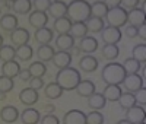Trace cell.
<instances>
[{
  "label": "cell",
  "mask_w": 146,
  "mask_h": 124,
  "mask_svg": "<svg viewBox=\"0 0 146 124\" xmlns=\"http://www.w3.org/2000/svg\"><path fill=\"white\" fill-rule=\"evenodd\" d=\"M80 73L75 67L67 66L64 69H58L56 74V82L62 86L63 91H73L76 89L78 83L80 82Z\"/></svg>",
  "instance_id": "6da1fadb"
},
{
  "label": "cell",
  "mask_w": 146,
  "mask_h": 124,
  "mask_svg": "<svg viewBox=\"0 0 146 124\" xmlns=\"http://www.w3.org/2000/svg\"><path fill=\"white\" fill-rule=\"evenodd\" d=\"M72 22H85L91 16V5L86 0H72L67 5V15Z\"/></svg>",
  "instance_id": "7a4b0ae2"
},
{
  "label": "cell",
  "mask_w": 146,
  "mask_h": 124,
  "mask_svg": "<svg viewBox=\"0 0 146 124\" xmlns=\"http://www.w3.org/2000/svg\"><path fill=\"white\" fill-rule=\"evenodd\" d=\"M126 70L120 63H108L104 66L101 78L107 85H121L126 78Z\"/></svg>",
  "instance_id": "3957f363"
},
{
  "label": "cell",
  "mask_w": 146,
  "mask_h": 124,
  "mask_svg": "<svg viewBox=\"0 0 146 124\" xmlns=\"http://www.w3.org/2000/svg\"><path fill=\"white\" fill-rule=\"evenodd\" d=\"M107 23L110 27H115V28H121L127 23V10L121 6H115V7H110L107 12Z\"/></svg>",
  "instance_id": "277c9868"
},
{
  "label": "cell",
  "mask_w": 146,
  "mask_h": 124,
  "mask_svg": "<svg viewBox=\"0 0 146 124\" xmlns=\"http://www.w3.org/2000/svg\"><path fill=\"white\" fill-rule=\"evenodd\" d=\"M121 31L120 28H115V27H104L102 31H101V38L104 41V44H117L120 42L121 40Z\"/></svg>",
  "instance_id": "5b68a950"
},
{
  "label": "cell",
  "mask_w": 146,
  "mask_h": 124,
  "mask_svg": "<svg viewBox=\"0 0 146 124\" xmlns=\"http://www.w3.org/2000/svg\"><path fill=\"white\" fill-rule=\"evenodd\" d=\"M31 40V34L27 28H16L10 32V41H12V45L15 47H21L23 44H28Z\"/></svg>",
  "instance_id": "8992f818"
},
{
  "label": "cell",
  "mask_w": 146,
  "mask_h": 124,
  "mask_svg": "<svg viewBox=\"0 0 146 124\" xmlns=\"http://www.w3.org/2000/svg\"><path fill=\"white\" fill-rule=\"evenodd\" d=\"M123 85L127 92H133L139 91L140 88H143V78L139 76L137 73H131V74H126V78L123 80Z\"/></svg>",
  "instance_id": "52a82bcc"
},
{
  "label": "cell",
  "mask_w": 146,
  "mask_h": 124,
  "mask_svg": "<svg viewBox=\"0 0 146 124\" xmlns=\"http://www.w3.org/2000/svg\"><path fill=\"white\" fill-rule=\"evenodd\" d=\"M127 120L130 124H142L145 121V108L135 104L133 107L127 108V114H126Z\"/></svg>",
  "instance_id": "ba28073f"
},
{
  "label": "cell",
  "mask_w": 146,
  "mask_h": 124,
  "mask_svg": "<svg viewBox=\"0 0 146 124\" xmlns=\"http://www.w3.org/2000/svg\"><path fill=\"white\" fill-rule=\"evenodd\" d=\"M63 124H86V114L80 109H70L63 117Z\"/></svg>",
  "instance_id": "9c48e42d"
},
{
  "label": "cell",
  "mask_w": 146,
  "mask_h": 124,
  "mask_svg": "<svg viewBox=\"0 0 146 124\" xmlns=\"http://www.w3.org/2000/svg\"><path fill=\"white\" fill-rule=\"evenodd\" d=\"M31 27H34L35 29H40V28H44L47 27L48 23V15L45 12H38V10H34L29 13V18H28Z\"/></svg>",
  "instance_id": "30bf717a"
},
{
  "label": "cell",
  "mask_w": 146,
  "mask_h": 124,
  "mask_svg": "<svg viewBox=\"0 0 146 124\" xmlns=\"http://www.w3.org/2000/svg\"><path fill=\"white\" fill-rule=\"evenodd\" d=\"M38 91L34 89V88H25L19 92V101L23 104V105H34L36 101H38Z\"/></svg>",
  "instance_id": "8fae6325"
},
{
  "label": "cell",
  "mask_w": 146,
  "mask_h": 124,
  "mask_svg": "<svg viewBox=\"0 0 146 124\" xmlns=\"http://www.w3.org/2000/svg\"><path fill=\"white\" fill-rule=\"evenodd\" d=\"M100 44H98V40L95 36H91V35H85L83 38H80V42H79V48L82 50L83 53L86 54H91V53H95L98 50Z\"/></svg>",
  "instance_id": "7c38bea8"
},
{
  "label": "cell",
  "mask_w": 146,
  "mask_h": 124,
  "mask_svg": "<svg viewBox=\"0 0 146 124\" xmlns=\"http://www.w3.org/2000/svg\"><path fill=\"white\" fill-rule=\"evenodd\" d=\"M79 69L85 73H92L98 69V58L91 56V54H86L83 56L80 60H79Z\"/></svg>",
  "instance_id": "4fadbf2b"
},
{
  "label": "cell",
  "mask_w": 146,
  "mask_h": 124,
  "mask_svg": "<svg viewBox=\"0 0 146 124\" xmlns=\"http://www.w3.org/2000/svg\"><path fill=\"white\" fill-rule=\"evenodd\" d=\"M56 47L58 51H70L75 47V38L70 34H62L56 38Z\"/></svg>",
  "instance_id": "5bb4252c"
},
{
  "label": "cell",
  "mask_w": 146,
  "mask_h": 124,
  "mask_svg": "<svg viewBox=\"0 0 146 124\" xmlns=\"http://www.w3.org/2000/svg\"><path fill=\"white\" fill-rule=\"evenodd\" d=\"M48 13L54 19L63 18L67 15V5L64 2H62V0H54V2H51L50 7H48Z\"/></svg>",
  "instance_id": "9a60e30c"
},
{
  "label": "cell",
  "mask_w": 146,
  "mask_h": 124,
  "mask_svg": "<svg viewBox=\"0 0 146 124\" xmlns=\"http://www.w3.org/2000/svg\"><path fill=\"white\" fill-rule=\"evenodd\" d=\"M19 118H21L22 124H38L41 114H40V111L35 109V108H27V109L22 111Z\"/></svg>",
  "instance_id": "2e32d148"
},
{
  "label": "cell",
  "mask_w": 146,
  "mask_h": 124,
  "mask_svg": "<svg viewBox=\"0 0 146 124\" xmlns=\"http://www.w3.org/2000/svg\"><path fill=\"white\" fill-rule=\"evenodd\" d=\"M51 61L57 69H64V67L70 66V63H72V54L69 51H57V53H54Z\"/></svg>",
  "instance_id": "e0dca14e"
},
{
  "label": "cell",
  "mask_w": 146,
  "mask_h": 124,
  "mask_svg": "<svg viewBox=\"0 0 146 124\" xmlns=\"http://www.w3.org/2000/svg\"><path fill=\"white\" fill-rule=\"evenodd\" d=\"M127 22L133 27H140L142 23H145V9H130L127 12Z\"/></svg>",
  "instance_id": "ac0fdd59"
},
{
  "label": "cell",
  "mask_w": 146,
  "mask_h": 124,
  "mask_svg": "<svg viewBox=\"0 0 146 124\" xmlns=\"http://www.w3.org/2000/svg\"><path fill=\"white\" fill-rule=\"evenodd\" d=\"M0 118H2L3 123L12 124V123H15L19 118V111H18L16 107L6 105V107L2 108V111H0Z\"/></svg>",
  "instance_id": "d6986e66"
},
{
  "label": "cell",
  "mask_w": 146,
  "mask_h": 124,
  "mask_svg": "<svg viewBox=\"0 0 146 124\" xmlns=\"http://www.w3.org/2000/svg\"><path fill=\"white\" fill-rule=\"evenodd\" d=\"M34 38H35V41L38 42L40 45L41 44H50L53 41V38H54V31L50 29V28H47V27L40 28V29L35 31Z\"/></svg>",
  "instance_id": "ffe728a7"
},
{
  "label": "cell",
  "mask_w": 146,
  "mask_h": 124,
  "mask_svg": "<svg viewBox=\"0 0 146 124\" xmlns=\"http://www.w3.org/2000/svg\"><path fill=\"white\" fill-rule=\"evenodd\" d=\"M75 91L78 92L79 96L88 98L89 95H92V93L96 91V86H95V83H94L92 80L86 79V80H80V82L78 83V86H76Z\"/></svg>",
  "instance_id": "44dd1931"
},
{
  "label": "cell",
  "mask_w": 146,
  "mask_h": 124,
  "mask_svg": "<svg viewBox=\"0 0 146 124\" xmlns=\"http://www.w3.org/2000/svg\"><path fill=\"white\" fill-rule=\"evenodd\" d=\"M0 27H2L3 31L12 32L13 29H16L19 27V21L15 15L12 13H5L2 18H0Z\"/></svg>",
  "instance_id": "7402d4cb"
},
{
  "label": "cell",
  "mask_w": 146,
  "mask_h": 124,
  "mask_svg": "<svg viewBox=\"0 0 146 124\" xmlns=\"http://www.w3.org/2000/svg\"><path fill=\"white\" fill-rule=\"evenodd\" d=\"M72 21L67 18V16H63V18H57L54 19V23H53V31L57 32L58 35L62 34H69L70 28H72Z\"/></svg>",
  "instance_id": "603a6c76"
},
{
  "label": "cell",
  "mask_w": 146,
  "mask_h": 124,
  "mask_svg": "<svg viewBox=\"0 0 146 124\" xmlns=\"http://www.w3.org/2000/svg\"><path fill=\"white\" fill-rule=\"evenodd\" d=\"M54 53H56L54 47H51L50 44H41L38 50H36V57L42 63H48V61H51Z\"/></svg>",
  "instance_id": "cb8c5ba5"
},
{
  "label": "cell",
  "mask_w": 146,
  "mask_h": 124,
  "mask_svg": "<svg viewBox=\"0 0 146 124\" xmlns=\"http://www.w3.org/2000/svg\"><path fill=\"white\" fill-rule=\"evenodd\" d=\"M2 74L9 78H16L19 72H21V64L18 63L16 60H10V61H5L3 66H2Z\"/></svg>",
  "instance_id": "d4e9b609"
},
{
  "label": "cell",
  "mask_w": 146,
  "mask_h": 124,
  "mask_svg": "<svg viewBox=\"0 0 146 124\" xmlns=\"http://www.w3.org/2000/svg\"><path fill=\"white\" fill-rule=\"evenodd\" d=\"M121 92H123V89H121L120 85H107L105 89H104V92H102V95L105 96L107 101L115 102V101H118Z\"/></svg>",
  "instance_id": "484cf974"
},
{
  "label": "cell",
  "mask_w": 146,
  "mask_h": 124,
  "mask_svg": "<svg viewBox=\"0 0 146 124\" xmlns=\"http://www.w3.org/2000/svg\"><path fill=\"white\" fill-rule=\"evenodd\" d=\"M32 9L31 0H13L12 2V10L18 15H28Z\"/></svg>",
  "instance_id": "4316f807"
},
{
  "label": "cell",
  "mask_w": 146,
  "mask_h": 124,
  "mask_svg": "<svg viewBox=\"0 0 146 124\" xmlns=\"http://www.w3.org/2000/svg\"><path fill=\"white\" fill-rule=\"evenodd\" d=\"M44 95L48 99H57V98H60L63 95V88L57 82H51L47 86L44 85Z\"/></svg>",
  "instance_id": "83f0119b"
},
{
  "label": "cell",
  "mask_w": 146,
  "mask_h": 124,
  "mask_svg": "<svg viewBox=\"0 0 146 124\" xmlns=\"http://www.w3.org/2000/svg\"><path fill=\"white\" fill-rule=\"evenodd\" d=\"M105 105H107V99H105V96H104L102 93L94 92L92 95L88 96V107H89V108L100 111V109L105 108Z\"/></svg>",
  "instance_id": "f1b7e54d"
},
{
  "label": "cell",
  "mask_w": 146,
  "mask_h": 124,
  "mask_svg": "<svg viewBox=\"0 0 146 124\" xmlns=\"http://www.w3.org/2000/svg\"><path fill=\"white\" fill-rule=\"evenodd\" d=\"M85 25H86V28H88V32H92V34L101 32L102 28L105 27L104 19L102 18H95V16H89L85 21Z\"/></svg>",
  "instance_id": "f546056e"
},
{
  "label": "cell",
  "mask_w": 146,
  "mask_h": 124,
  "mask_svg": "<svg viewBox=\"0 0 146 124\" xmlns=\"http://www.w3.org/2000/svg\"><path fill=\"white\" fill-rule=\"evenodd\" d=\"M69 34H70L75 40H76V38L80 40V38H83L85 35H88V28H86V25H85V22H73Z\"/></svg>",
  "instance_id": "4dcf8cb0"
},
{
  "label": "cell",
  "mask_w": 146,
  "mask_h": 124,
  "mask_svg": "<svg viewBox=\"0 0 146 124\" xmlns=\"http://www.w3.org/2000/svg\"><path fill=\"white\" fill-rule=\"evenodd\" d=\"M32 56H34V48L29 44H23L16 48V58H19L21 61H29Z\"/></svg>",
  "instance_id": "1f68e13d"
},
{
  "label": "cell",
  "mask_w": 146,
  "mask_h": 124,
  "mask_svg": "<svg viewBox=\"0 0 146 124\" xmlns=\"http://www.w3.org/2000/svg\"><path fill=\"white\" fill-rule=\"evenodd\" d=\"M108 9H110V7L102 2V0H98V2H95L94 5H91V16H95V18H105Z\"/></svg>",
  "instance_id": "d6a6232c"
},
{
  "label": "cell",
  "mask_w": 146,
  "mask_h": 124,
  "mask_svg": "<svg viewBox=\"0 0 146 124\" xmlns=\"http://www.w3.org/2000/svg\"><path fill=\"white\" fill-rule=\"evenodd\" d=\"M28 70L31 72V76L32 78H44L45 73H47V66L42 61H34V63L28 67Z\"/></svg>",
  "instance_id": "836d02e7"
},
{
  "label": "cell",
  "mask_w": 146,
  "mask_h": 124,
  "mask_svg": "<svg viewBox=\"0 0 146 124\" xmlns=\"http://www.w3.org/2000/svg\"><path fill=\"white\" fill-rule=\"evenodd\" d=\"M101 54L107 60H115L120 54V50H118L117 44H105L101 50Z\"/></svg>",
  "instance_id": "e575fe53"
},
{
  "label": "cell",
  "mask_w": 146,
  "mask_h": 124,
  "mask_svg": "<svg viewBox=\"0 0 146 124\" xmlns=\"http://www.w3.org/2000/svg\"><path fill=\"white\" fill-rule=\"evenodd\" d=\"M16 58V48L15 45H2L0 47V60L3 61H10Z\"/></svg>",
  "instance_id": "d590c367"
},
{
  "label": "cell",
  "mask_w": 146,
  "mask_h": 124,
  "mask_svg": "<svg viewBox=\"0 0 146 124\" xmlns=\"http://www.w3.org/2000/svg\"><path fill=\"white\" fill-rule=\"evenodd\" d=\"M118 104H120L121 108H124V109L133 107V105L136 104L135 93H133V92H126V93L121 92V95H120V98H118Z\"/></svg>",
  "instance_id": "8d00e7d4"
},
{
  "label": "cell",
  "mask_w": 146,
  "mask_h": 124,
  "mask_svg": "<svg viewBox=\"0 0 146 124\" xmlns=\"http://www.w3.org/2000/svg\"><path fill=\"white\" fill-rule=\"evenodd\" d=\"M140 61L136 60V58H133V57H129L124 60V63H123V67L126 70L127 74H131V73H137L140 70Z\"/></svg>",
  "instance_id": "74e56055"
},
{
  "label": "cell",
  "mask_w": 146,
  "mask_h": 124,
  "mask_svg": "<svg viewBox=\"0 0 146 124\" xmlns=\"http://www.w3.org/2000/svg\"><path fill=\"white\" fill-rule=\"evenodd\" d=\"M131 57L139 60L140 63L143 64L146 61V44L142 42V44H137L133 47V51H131Z\"/></svg>",
  "instance_id": "f35d334b"
},
{
  "label": "cell",
  "mask_w": 146,
  "mask_h": 124,
  "mask_svg": "<svg viewBox=\"0 0 146 124\" xmlns=\"http://www.w3.org/2000/svg\"><path fill=\"white\" fill-rule=\"evenodd\" d=\"M13 88H15L13 78H9V76L2 74V76H0V92H2V93H7Z\"/></svg>",
  "instance_id": "ab89813d"
},
{
  "label": "cell",
  "mask_w": 146,
  "mask_h": 124,
  "mask_svg": "<svg viewBox=\"0 0 146 124\" xmlns=\"http://www.w3.org/2000/svg\"><path fill=\"white\" fill-rule=\"evenodd\" d=\"M104 115L98 109H92L89 114H86V124H102Z\"/></svg>",
  "instance_id": "60d3db41"
},
{
  "label": "cell",
  "mask_w": 146,
  "mask_h": 124,
  "mask_svg": "<svg viewBox=\"0 0 146 124\" xmlns=\"http://www.w3.org/2000/svg\"><path fill=\"white\" fill-rule=\"evenodd\" d=\"M53 0H32V7L38 12H47Z\"/></svg>",
  "instance_id": "b9f144b4"
},
{
  "label": "cell",
  "mask_w": 146,
  "mask_h": 124,
  "mask_svg": "<svg viewBox=\"0 0 146 124\" xmlns=\"http://www.w3.org/2000/svg\"><path fill=\"white\" fill-rule=\"evenodd\" d=\"M40 123H41V124H58L60 121H58V118L51 113V114H45L44 117H41V118H40Z\"/></svg>",
  "instance_id": "7bdbcfd3"
},
{
  "label": "cell",
  "mask_w": 146,
  "mask_h": 124,
  "mask_svg": "<svg viewBox=\"0 0 146 124\" xmlns=\"http://www.w3.org/2000/svg\"><path fill=\"white\" fill-rule=\"evenodd\" d=\"M135 98H136V104H140V105H145L146 104V89L145 88H140L139 91L135 92Z\"/></svg>",
  "instance_id": "ee69618b"
},
{
  "label": "cell",
  "mask_w": 146,
  "mask_h": 124,
  "mask_svg": "<svg viewBox=\"0 0 146 124\" xmlns=\"http://www.w3.org/2000/svg\"><path fill=\"white\" fill-rule=\"evenodd\" d=\"M29 86H31V88H34V89H36V91L42 89V88H44V80H42V78H31V79H29Z\"/></svg>",
  "instance_id": "f6af8a7d"
},
{
  "label": "cell",
  "mask_w": 146,
  "mask_h": 124,
  "mask_svg": "<svg viewBox=\"0 0 146 124\" xmlns=\"http://www.w3.org/2000/svg\"><path fill=\"white\" fill-rule=\"evenodd\" d=\"M139 2L140 0H121V7H124L126 10L129 9H135V7H137V5H139Z\"/></svg>",
  "instance_id": "bcb514c9"
},
{
  "label": "cell",
  "mask_w": 146,
  "mask_h": 124,
  "mask_svg": "<svg viewBox=\"0 0 146 124\" xmlns=\"http://www.w3.org/2000/svg\"><path fill=\"white\" fill-rule=\"evenodd\" d=\"M124 34L129 36V38H136V36H137V27L129 25V27L124 28Z\"/></svg>",
  "instance_id": "7dc6e473"
},
{
  "label": "cell",
  "mask_w": 146,
  "mask_h": 124,
  "mask_svg": "<svg viewBox=\"0 0 146 124\" xmlns=\"http://www.w3.org/2000/svg\"><path fill=\"white\" fill-rule=\"evenodd\" d=\"M18 76H19V79L23 80V82H29V79L32 78V76H31V72H29L28 69H23V70L21 69V72H19Z\"/></svg>",
  "instance_id": "c3c4849f"
},
{
  "label": "cell",
  "mask_w": 146,
  "mask_h": 124,
  "mask_svg": "<svg viewBox=\"0 0 146 124\" xmlns=\"http://www.w3.org/2000/svg\"><path fill=\"white\" fill-rule=\"evenodd\" d=\"M137 36H140L143 41L146 40V25L145 23H142L140 27H137Z\"/></svg>",
  "instance_id": "681fc988"
},
{
  "label": "cell",
  "mask_w": 146,
  "mask_h": 124,
  "mask_svg": "<svg viewBox=\"0 0 146 124\" xmlns=\"http://www.w3.org/2000/svg\"><path fill=\"white\" fill-rule=\"evenodd\" d=\"M102 2L108 6V7H115L121 5V0H102Z\"/></svg>",
  "instance_id": "f907efd6"
},
{
  "label": "cell",
  "mask_w": 146,
  "mask_h": 124,
  "mask_svg": "<svg viewBox=\"0 0 146 124\" xmlns=\"http://www.w3.org/2000/svg\"><path fill=\"white\" fill-rule=\"evenodd\" d=\"M44 109H45V113H47V114H51V113H54V109H56V108H54V105H45Z\"/></svg>",
  "instance_id": "816d5d0a"
},
{
  "label": "cell",
  "mask_w": 146,
  "mask_h": 124,
  "mask_svg": "<svg viewBox=\"0 0 146 124\" xmlns=\"http://www.w3.org/2000/svg\"><path fill=\"white\" fill-rule=\"evenodd\" d=\"M127 123H129V120H127V118H126V120H120V121H118V124H127ZM129 124H130V123H129Z\"/></svg>",
  "instance_id": "f5cc1de1"
},
{
  "label": "cell",
  "mask_w": 146,
  "mask_h": 124,
  "mask_svg": "<svg viewBox=\"0 0 146 124\" xmlns=\"http://www.w3.org/2000/svg\"><path fill=\"white\" fill-rule=\"evenodd\" d=\"M2 45H3V36L0 35V47H2Z\"/></svg>",
  "instance_id": "db71d44e"
},
{
  "label": "cell",
  "mask_w": 146,
  "mask_h": 124,
  "mask_svg": "<svg viewBox=\"0 0 146 124\" xmlns=\"http://www.w3.org/2000/svg\"><path fill=\"white\" fill-rule=\"evenodd\" d=\"M2 2H5V3H9V2H13V0H2Z\"/></svg>",
  "instance_id": "11a10c76"
},
{
  "label": "cell",
  "mask_w": 146,
  "mask_h": 124,
  "mask_svg": "<svg viewBox=\"0 0 146 124\" xmlns=\"http://www.w3.org/2000/svg\"><path fill=\"white\" fill-rule=\"evenodd\" d=\"M0 13H2V7H0Z\"/></svg>",
  "instance_id": "9f6ffc18"
}]
</instances>
